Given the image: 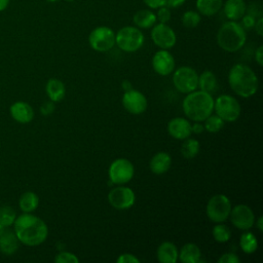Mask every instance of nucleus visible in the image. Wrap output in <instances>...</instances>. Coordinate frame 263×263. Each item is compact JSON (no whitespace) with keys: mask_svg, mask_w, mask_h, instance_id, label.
Here are the masks:
<instances>
[{"mask_svg":"<svg viewBox=\"0 0 263 263\" xmlns=\"http://www.w3.org/2000/svg\"><path fill=\"white\" fill-rule=\"evenodd\" d=\"M117 263H139L140 259L137 258L135 255L129 254V253H124L119 255L117 258Z\"/></svg>","mask_w":263,"mask_h":263,"instance_id":"obj_38","label":"nucleus"},{"mask_svg":"<svg viewBox=\"0 0 263 263\" xmlns=\"http://www.w3.org/2000/svg\"><path fill=\"white\" fill-rule=\"evenodd\" d=\"M178 249L171 241L161 242L156 251L157 260L161 263H176L178 261Z\"/></svg>","mask_w":263,"mask_h":263,"instance_id":"obj_20","label":"nucleus"},{"mask_svg":"<svg viewBox=\"0 0 263 263\" xmlns=\"http://www.w3.org/2000/svg\"><path fill=\"white\" fill-rule=\"evenodd\" d=\"M143 2L151 9H157L166 4V0H143Z\"/></svg>","mask_w":263,"mask_h":263,"instance_id":"obj_40","label":"nucleus"},{"mask_svg":"<svg viewBox=\"0 0 263 263\" xmlns=\"http://www.w3.org/2000/svg\"><path fill=\"white\" fill-rule=\"evenodd\" d=\"M223 0H196L195 6L200 15L212 16L220 11Z\"/></svg>","mask_w":263,"mask_h":263,"instance_id":"obj_25","label":"nucleus"},{"mask_svg":"<svg viewBox=\"0 0 263 263\" xmlns=\"http://www.w3.org/2000/svg\"><path fill=\"white\" fill-rule=\"evenodd\" d=\"M172 164L171 155L166 152H158L153 155L150 160V170L155 175H162L166 173Z\"/></svg>","mask_w":263,"mask_h":263,"instance_id":"obj_21","label":"nucleus"},{"mask_svg":"<svg viewBox=\"0 0 263 263\" xmlns=\"http://www.w3.org/2000/svg\"><path fill=\"white\" fill-rule=\"evenodd\" d=\"M216 115L224 121H235L240 115V105L238 101L229 95H221L214 101Z\"/></svg>","mask_w":263,"mask_h":263,"instance_id":"obj_7","label":"nucleus"},{"mask_svg":"<svg viewBox=\"0 0 263 263\" xmlns=\"http://www.w3.org/2000/svg\"><path fill=\"white\" fill-rule=\"evenodd\" d=\"M121 86H122V88L124 89V91L129 90V89H132V88H133L132 83H130L128 80H123V81L121 82Z\"/></svg>","mask_w":263,"mask_h":263,"instance_id":"obj_45","label":"nucleus"},{"mask_svg":"<svg viewBox=\"0 0 263 263\" xmlns=\"http://www.w3.org/2000/svg\"><path fill=\"white\" fill-rule=\"evenodd\" d=\"M200 257H201L200 249L198 248L197 245H195L193 242L185 243L182 247V249H181V251L178 255V259L183 263H198V262H201Z\"/></svg>","mask_w":263,"mask_h":263,"instance_id":"obj_22","label":"nucleus"},{"mask_svg":"<svg viewBox=\"0 0 263 263\" xmlns=\"http://www.w3.org/2000/svg\"><path fill=\"white\" fill-rule=\"evenodd\" d=\"M39 204V197L36 193L32 191H26L23 193L18 200L20 209L24 213H32L34 212Z\"/></svg>","mask_w":263,"mask_h":263,"instance_id":"obj_27","label":"nucleus"},{"mask_svg":"<svg viewBox=\"0 0 263 263\" xmlns=\"http://www.w3.org/2000/svg\"><path fill=\"white\" fill-rule=\"evenodd\" d=\"M198 87L210 95L215 93L218 90V81L215 74L209 70L203 71L198 76Z\"/></svg>","mask_w":263,"mask_h":263,"instance_id":"obj_26","label":"nucleus"},{"mask_svg":"<svg viewBox=\"0 0 263 263\" xmlns=\"http://www.w3.org/2000/svg\"><path fill=\"white\" fill-rule=\"evenodd\" d=\"M45 90L49 100L52 102L62 101L66 95L65 84L60 79H57V78H51L47 81Z\"/></svg>","mask_w":263,"mask_h":263,"instance_id":"obj_24","label":"nucleus"},{"mask_svg":"<svg viewBox=\"0 0 263 263\" xmlns=\"http://www.w3.org/2000/svg\"><path fill=\"white\" fill-rule=\"evenodd\" d=\"M183 111L185 115L195 121H204L214 111V99L212 95L202 90H193L183 100Z\"/></svg>","mask_w":263,"mask_h":263,"instance_id":"obj_3","label":"nucleus"},{"mask_svg":"<svg viewBox=\"0 0 263 263\" xmlns=\"http://www.w3.org/2000/svg\"><path fill=\"white\" fill-rule=\"evenodd\" d=\"M201 21L200 14L195 10H187L181 17L182 25L187 29H193L199 25Z\"/></svg>","mask_w":263,"mask_h":263,"instance_id":"obj_30","label":"nucleus"},{"mask_svg":"<svg viewBox=\"0 0 263 263\" xmlns=\"http://www.w3.org/2000/svg\"><path fill=\"white\" fill-rule=\"evenodd\" d=\"M204 127L202 124H200L199 122H196L194 124H191V132L194 134H201L203 132Z\"/></svg>","mask_w":263,"mask_h":263,"instance_id":"obj_44","label":"nucleus"},{"mask_svg":"<svg viewBox=\"0 0 263 263\" xmlns=\"http://www.w3.org/2000/svg\"><path fill=\"white\" fill-rule=\"evenodd\" d=\"M144 34L141 29L134 26H125L115 34V44L125 52H135L144 44Z\"/></svg>","mask_w":263,"mask_h":263,"instance_id":"obj_5","label":"nucleus"},{"mask_svg":"<svg viewBox=\"0 0 263 263\" xmlns=\"http://www.w3.org/2000/svg\"><path fill=\"white\" fill-rule=\"evenodd\" d=\"M13 230L20 242L29 247L41 245L48 235L46 223L31 213L17 216L13 223Z\"/></svg>","mask_w":263,"mask_h":263,"instance_id":"obj_1","label":"nucleus"},{"mask_svg":"<svg viewBox=\"0 0 263 263\" xmlns=\"http://www.w3.org/2000/svg\"><path fill=\"white\" fill-rule=\"evenodd\" d=\"M135 168L133 163L125 158L115 159L109 166L110 181L117 185H123L129 182L134 177Z\"/></svg>","mask_w":263,"mask_h":263,"instance_id":"obj_10","label":"nucleus"},{"mask_svg":"<svg viewBox=\"0 0 263 263\" xmlns=\"http://www.w3.org/2000/svg\"><path fill=\"white\" fill-rule=\"evenodd\" d=\"M240 259L233 253H225L218 259V263H239Z\"/></svg>","mask_w":263,"mask_h":263,"instance_id":"obj_37","label":"nucleus"},{"mask_svg":"<svg viewBox=\"0 0 263 263\" xmlns=\"http://www.w3.org/2000/svg\"><path fill=\"white\" fill-rule=\"evenodd\" d=\"M213 236L214 239L218 242H226L230 239L231 232L226 225L222 223H217L213 228Z\"/></svg>","mask_w":263,"mask_h":263,"instance_id":"obj_32","label":"nucleus"},{"mask_svg":"<svg viewBox=\"0 0 263 263\" xmlns=\"http://www.w3.org/2000/svg\"><path fill=\"white\" fill-rule=\"evenodd\" d=\"M10 0H0V11H3L7 8Z\"/></svg>","mask_w":263,"mask_h":263,"instance_id":"obj_46","label":"nucleus"},{"mask_svg":"<svg viewBox=\"0 0 263 263\" xmlns=\"http://www.w3.org/2000/svg\"><path fill=\"white\" fill-rule=\"evenodd\" d=\"M65 1H67V2H72V1H74V0H65Z\"/></svg>","mask_w":263,"mask_h":263,"instance_id":"obj_50","label":"nucleus"},{"mask_svg":"<svg viewBox=\"0 0 263 263\" xmlns=\"http://www.w3.org/2000/svg\"><path fill=\"white\" fill-rule=\"evenodd\" d=\"M172 17V12H171V8L167 7L166 5L161 6L159 8H157V12H156V20L159 23H163L166 24Z\"/></svg>","mask_w":263,"mask_h":263,"instance_id":"obj_35","label":"nucleus"},{"mask_svg":"<svg viewBox=\"0 0 263 263\" xmlns=\"http://www.w3.org/2000/svg\"><path fill=\"white\" fill-rule=\"evenodd\" d=\"M11 117L20 123H29L34 118V110L26 102H15L9 109Z\"/></svg>","mask_w":263,"mask_h":263,"instance_id":"obj_17","label":"nucleus"},{"mask_svg":"<svg viewBox=\"0 0 263 263\" xmlns=\"http://www.w3.org/2000/svg\"><path fill=\"white\" fill-rule=\"evenodd\" d=\"M53 103L54 102H52V101H48V102H45L42 104V106L40 107V112L42 113V115L47 116V115H50L54 111Z\"/></svg>","mask_w":263,"mask_h":263,"instance_id":"obj_39","label":"nucleus"},{"mask_svg":"<svg viewBox=\"0 0 263 263\" xmlns=\"http://www.w3.org/2000/svg\"><path fill=\"white\" fill-rule=\"evenodd\" d=\"M152 67L157 74L167 76L175 70V59L167 49H160L152 58Z\"/></svg>","mask_w":263,"mask_h":263,"instance_id":"obj_15","label":"nucleus"},{"mask_svg":"<svg viewBox=\"0 0 263 263\" xmlns=\"http://www.w3.org/2000/svg\"><path fill=\"white\" fill-rule=\"evenodd\" d=\"M224 126V120L220 118L218 115H210L205 120H204V125L203 127L205 130L209 133H218L220 132Z\"/></svg>","mask_w":263,"mask_h":263,"instance_id":"obj_33","label":"nucleus"},{"mask_svg":"<svg viewBox=\"0 0 263 263\" xmlns=\"http://www.w3.org/2000/svg\"><path fill=\"white\" fill-rule=\"evenodd\" d=\"M254 29L256 31V33L261 37L263 36V17L260 16V17H257L256 22H255V25H254Z\"/></svg>","mask_w":263,"mask_h":263,"instance_id":"obj_41","label":"nucleus"},{"mask_svg":"<svg viewBox=\"0 0 263 263\" xmlns=\"http://www.w3.org/2000/svg\"><path fill=\"white\" fill-rule=\"evenodd\" d=\"M239 246L243 253L252 254L258 248V240L254 233L247 231L241 234L240 239H239Z\"/></svg>","mask_w":263,"mask_h":263,"instance_id":"obj_29","label":"nucleus"},{"mask_svg":"<svg viewBox=\"0 0 263 263\" xmlns=\"http://www.w3.org/2000/svg\"><path fill=\"white\" fill-rule=\"evenodd\" d=\"M199 148H200L199 142L195 139L188 137V138L184 139V142L181 146V153L185 158L191 159V158H194L198 154Z\"/></svg>","mask_w":263,"mask_h":263,"instance_id":"obj_28","label":"nucleus"},{"mask_svg":"<svg viewBox=\"0 0 263 263\" xmlns=\"http://www.w3.org/2000/svg\"><path fill=\"white\" fill-rule=\"evenodd\" d=\"M109 203L117 210H127L136 201L135 192L125 186H118L111 189L108 193Z\"/></svg>","mask_w":263,"mask_h":263,"instance_id":"obj_12","label":"nucleus"},{"mask_svg":"<svg viewBox=\"0 0 263 263\" xmlns=\"http://www.w3.org/2000/svg\"><path fill=\"white\" fill-rule=\"evenodd\" d=\"M156 14L150 9L138 10L133 16V22L139 29H150L156 24Z\"/></svg>","mask_w":263,"mask_h":263,"instance_id":"obj_23","label":"nucleus"},{"mask_svg":"<svg viewBox=\"0 0 263 263\" xmlns=\"http://www.w3.org/2000/svg\"><path fill=\"white\" fill-rule=\"evenodd\" d=\"M173 83L180 92L189 93L197 88L198 75L194 69L183 66L174 72Z\"/></svg>","mask_w":263,"mask_h":263,"instance_id":"obj_9","label":"nucleus"},{"mask_svg":"<svg viewBox=\"0 0 263 263\" xmlns=\"http://www.w3.org/2000/svg\"><path fill=\"white\" fill-rule=\"evenodd\" d=\"M16 218L15 211L9 205H3L0 208V224L9 227L13 225L14 220Z\"/></svg>","mask_w":263,"mask_h":263,"instance_id":"obj_31","label":"nucleus"},{"mask_svg":"<svg viewBox=\"0 0 263 263\" xmlns=\"http://www.w3.org/2000/svg\"><path fill=\"white\" fill-rule=\"evenodd\" d=\"M262 224H263V218H262V216H260V217L258 218V220L256 221V225H257V227H258V229H259L260 231L263 230Z\"/></svg>","mask_w":263,"mask_h":263,"instance_id":"obj_47","label":"nucleus"},{"mask_svg":"<svg viewBox=\"0 0 263 263\" xmlns=\"http://www.w3.org/2000/svg\"><path fill=\"white\" fill-rule=\"evenodd\" d=\"M231 223L238 229L248 230L255 223V216L252 209L247 204H237L231 208L229 214Z\"/></svg>","mask_w":263,"mask_h":263,"instance_id":"obj_13","label":"nucleus"},{"mask_svg":"<svg viewBox=\"0 0 263 263\" xmlns=\"http://www.w3.org/2000/svg\"><path fill=\"white\" fill-rule=\"evenodd\" d=\"M167 132L171 137L177 140H184L192 134L191 123L183 117H175L168 121Z\"/></svg>","mask_w":263,"mask_h":263,"instance_id":"obj_16","label":"nucleus"},{"mask_svg":"<svg viewBox=\"0 0 263 263\" xmlns=\"http://www.w3.org/2000/svg\"><path fill=\"white\" fill-rule=\"evenodd\" d=\"M18 242L20 240L17 239L14 230L5 227L0 234V251L5 255L10 256L18 249Z\"/></svg>","mask_w":263,"mask_h":263,"instance_id":"obj_18","label":"nucleus"},{"mask_svg":"<svg viewBox=\"0 0 263 263\" xmlns=\"http://www.w3.org/2000/svg\"><path fill=\"white\" fill-rule=\"evenodd\" d=\"M186 2V0H166V6L170 8H177L182 6L184 3Z\"/></svg>","mask_w":263,"mask_h":263,"instance_id":"obj_43","label":"nucleus"},{"mask_svg":"<svg viewBox=\"0 0 263 263\" xmlns=\"http://www.w3.org/2000/svg\"><path fill=\"white\" fill-rule=\"evenodd\" d=\"M122 105L127 112L137 115L146 111L148 102L141 91L132 88L124 91L122 96Z\"/></svg>","mask_w":263,"mask_h":263,"instance_id":"obj_14","label":"nucleus"},{"mask_svg":"<svg viewBox=\"0 0 263 263\" xmlns=\"http://www.w3.org/2000/svg\"><path fill=\"white\" fill-rule=\"evenodd\" d=\"M231 208V202L225 194H216L208 201L205 212L212 222L223 223L229 218Z\"/></svg>","mask_w":263,"mask_h":263,"instance_id":"obj_6","label":"nucleus"},{"mask_svg":"<svg viewBox=\"0 0 263 263\" xmlns=\"http://www.w3.org/2000/svg\"><path fill=\"white\" fill-rule=\"evenodd\" d=\"M4 228H5V226H3V225H1V224H0V234H1V232L3 231V229H4Z\"/></svg>","mask_w":263,"mask_h":263,"instance_id":"obj_48","label":"nucleus"},{"mask_svg":"<svg viewBox=\"0 0 263 263\" xmlns=\"http://www.w3.org/2000/svg\"><path fill=\"white\" fill-rule=\"evenodd\" d=\"M151 39L160 49H170L175 46L177 36L175 31L166 24L158 23L152 27Z\"/></svg>","mask_w":263,"mask_h":263,"instance_id":"obj_11","label":"nucleus"},{"mask_svg":"<svg viewBox=\"0 0 263 263\" xmlns=\"http://www.w3.org/2000/svg\"><path fill=\"white\" fill-rule=\"evenodd\" d=\"M88 43L93 50L106 52L115 45V33L109 27L99 26L89 33Z\"/></svg>","mask_w":263,"mask_h":263,"instance_id":"obj_8","label":"nucleus"},{"mask_svg":"<svg viewBox=\"0 0 263 263\" xmlns=\"http://www.w3.org/2000/svg\"><path fill=\"white\" fill-rule=\"evenodd\" d=\"M222 6L223 12L229 21H238L247 12L245 0H226Z\"/></svg>","mask_w":263,"mask_h":263,"instance_id":"obj_19","label":"nucleus"},{"mask_svg":"<svg viewBox=\"0 0 263 263\" xmlns=\"http://www.w3.org/2000/svg\"><path fill=\"white\" fill-rule=\"evenodd\" d=\"M240 20H241V23H240L241 27L247 31L254 28V25L257 18L250 13H245Z\"/></svg>","mask_w":263,"mask_h":263,"instance_id":"obj_36","label":"nucleus"},{"mask_svg":"<svg viewBox=\"0 0 263 263\" xmlns=\"http://www.w3.org/2000/svg\"><path fill=\"white\" fill-rule=\"evenodd\" d=\"M255 61L259 66L263 65V46L260 45L255 51Z\"/></svg>","mask_w":263,"mask_h":263,"instance_id":"obj_42","label":"nucleus"},{"mask_svg":"<svg viewBox=\"0 0 263 263\" xmlns=\"http://www.w3.org/2000/svg\"><path fill=\"white\" fill-rule=\"evenodd\" d=\"M247 41V32L236 21L225 22L218 30L217 43L227 52L239 50Z\"/></svg>","mask_w":263,"mask_h":263,"instance_id":"obj_4","label":"nucleus"},{"mask_svg":"<svg viewBox=\"0 0 263 263\" xmlns=\"http://www.w3.org/2000/svg\"><path fill=\"white\" fill-rule=\"evenodd\" d=\"M54 262H57V263H78L79 259L73 253L63 251V252H60L59 254H57V256L54 257Z\"/></svg>","mask_w":263,"mask_h":263,"instance_id":"obj_34","label":"nucleus"},{"mask_svg":"<svg viewBox=\"0 0 263 263\" xmlns=\"http://www.w3.org/2000/svg\"><path fill=\"white\" fill-rule=\"evenodd\" d=\"M45 1H47V2H55L58 0H45Z\"/></svg>","mask_w":263,"mask_h":263,"instance_id":"obj_49","label":"nucleus"},{"mask_svg":"<svg viewBox=\"0 0 263 263\" xmlns=\"http://www.w3.org/2000/svg\"><path fill=\"white\" fill-rule=\"evenodd\" d=\"M228 83L231 89L242 98L255 95L259 87V80L255 72L245 64H235L228 73Z\"/></svg>","mask_w":263,"mask_h":263,"instance_id":"obj_2","label":"nucleus"}]
</instances>
